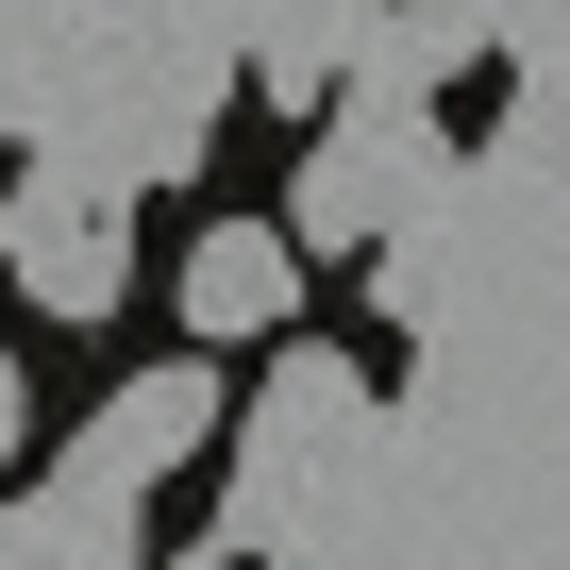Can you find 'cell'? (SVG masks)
I'll list each match as a JSON object with an SVG mask.
<instances>
[{"label": "cell", "mask_w": 570, "mask_h": 570, "mask_svg": "<svg viewBox=\"0 0 570 570\" xmlns=\"http://www.w3.org/2000/svg\"><path fill=\"white\" fill-rule=\"evenodd\" d=\"M0 252H18L35 320H118L135 303V218L101 168H18V202H0Z\"/></svg>", "instance_id": "6da1fadb"}, {"label": "cell", "mask_w": 570, "mask_h": 570, "mask_svg": "<svg viewBox=\"0 0 570 570\" xmlns=\"http://www.w3.org/2000/svg\"><path fill=\"white\" fill-rule=\"evenodd\" d=\"M168 303L202 353H268L285 320H303V252H285V218H202L185 268H168Z\"/></svg>", "instance_id": "7a4b0ae2"}, {"label": "cell", "mask_w": 570, "mask_h": 570, "mask_svg": "<svg viewBox=\"0 0 570 570\" xmlns=\"http://www.w3.org/2000/svg\"><path fill=\"white\" fill-rule=\"evenodd\" d=\"M35 453V386H18V336H0V470Z\"/></svg>", "instance_id": "277c9868"}, {"label": "cell", "mask_w": 570, "mask_h": 570, "mask_svg": "<svg viewBox=\"0 0 570 570\" xmlns=\"http://www.w3.org/2000/svg\"><path fill=\"white\" fill-rule=\"evenodd\" d=\"M135 487H101L85 453H51V487H18L0 503V570H135Z\"/></svg>", "instance_id": "3957f363"}]
</instances>
